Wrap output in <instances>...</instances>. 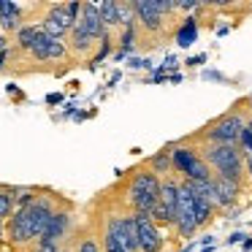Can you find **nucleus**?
I'll return each instance as SVG.
<instances>
[{"mask_svg": "<svg viewBox=\"0 0 252 252\" xmlns=\"http://www.w3.org/2000/svg\"><path fill=\"white\" fill-rule=\"evenodd\" d=\"M206 163L214 165L217 174L230 182H239L241 171H244V158H241L239 147H233V144H217V147H212L206 152Z\"/></svg>", "mask_w": 252, "mask_h": 252, "instance_id": "1", "label": "nucleus"}, {"mask_svg": "<svg viewBox=\"0 0 252 252\" xmlns=\"http://www.w3.org/2000/svg\"><path fill=\"white\" fill-rule=\"evenodd\" d=\"M158 198H160V182L152 171H141V174L133 176L130 201H133V206H136V212L152 214V209L158 206Z\"/></svg>", "mask_w": 252, "mask_h": 252, "instance_id": "2", "label": "nucleus"}, {"mask_svg": "<svg viewBox=\"0 0 252 252\" xmlns=\"http://www.w3.org/2000/svg\"><path fill=\"white\" fill-rule=\"evenodd\" d=\"M176 228H179V236H192V230L198 228L195 222V195H192L190 185L182 182L176 185Z\"/></svg>", "mask_w": 252, "mask_h": 252, "instance_id": "3", "label": "nucleus"}, {"mask_svg": "<svg viewBox=\"0 0 252 252\" xmlns=\"http://www.w3.org/2000/svg\"><path fill=\"white\" fill-rule=\"evenodd\" d=\"M133 225H136V247L141 252H160L163 247V239H160L158 228H155L152 217L149 214L136 212L133 214Z\"/></svg>", "mask_w": 252, "mask_h": 252, "instance_id": "4", "label": "nucleus"}, {"mask_svg": "<svg viewBox=\"0 0 252 252\" xmlns=\"http://www.w3.org/2000/svg\"><path fill=\"white\" fill-rule=\"evenodd\" d=\"M174 165L176 171H182V174H187V179L190 182H203V179H212V174H209V165L203 163V160H198V155L192 152V149H174Z\"/></svg>", "mask_w": 252, "mask_h": 252, "instance_id": "5", "label": "nucleus"}, {"mask_svg": "<svg viewBox=\"0 0 252 252\" xmlns=\"http://www.w3.org/2000/svg\"><path fill=\"white\" fill-rule=\"evenodd\" d=\"M241 130H244L241 117L239 114H228L220 122H214L212 130H206V136L212 138V141H217V144H233L236 147V141L241 138Z\"/></svg>", "mask_w": 252, "mask_h": 252, "instance_id": "6", "label": "nucleus"}, {"mask_svg": "<svg viewBox=\"0 0 252 252\" xmlns=\"http://www.w3.org/2000/svg\"><path fill=\"white\" fill-rule=\"evenodd\" d=\"M73 30L90 35L93 41L103 38V35H106V28H103V22H100L98 6H93V3H82V11H79L76 22H73Z\"/></svg>", "mask_w": 252, "mask_h": 252, "instance_id": "7", "label": "nucleus"}, {"mask_svg": "<svg viewBox=\"0 0 252 252\" xmlns=\"http://www.w3.org/2000/svg\"><path fill=\"white\" fill-rule=\"evenodd\" d=\"M28 52L35 57V60H44V63H49V60H65V57H68L65 41L52 38V35H46V33H41L38 41H35Z\"/></svg>", "mask_w": 252, "mask_h": 252, "instance_id": "8", "label": "nucleus"}, {"mask_svg": "<svg viewBox=\"0 0 252 252\" xmlns=\"http://www.w3.org/2000/svg\"><path fill=\"white\" fill-rule=\"evenodd\" d=\"M106 233H111L117 241L122 244L125 252H138L136 247V225H133V217H111L109 225H106Z\"/></svg>", "mask_w": 252, "mask_h": 252, "instance_id": "9", "label": "nucleus"}, {"mask_svg": "<svg viewBox=\"0 0 252 252\" xmlns=\"http://www.w3.org/2000/svg\"><path fill=\"white\" fill-rule=\"evenodd\" d=\"M133 14H136V19L144 25V30L158 33V30L163 28V17L158 14L152 0H136V3H133Z\"/></svg>", "mask_w": 252, "mask_h": 252, "instance_id": "10", "label": "nucleus"}, {"mask_svg": "<svg viewBox=\"0 0 252 252\" xmlns=\"http://www.w3.org/2000/svg\"><path fill=\"white\" fill-rule=\"evenodd\" d=\"M68 212H55L49 217V222H46V230H44V236L38 239V247H57V239H60L63 233H65V228H68Z\"/></svg>", "mask_w": 252, "mask_h": 252, "instance_id": "11", "label": "nucleus"}, {"mask_svg": "<svg viewBox=\"0 0 252 252\" xmlns=\"http://www.w3.org/2000/svg\"><path fill=\"white\" fill-rule=\"evenodd\" d=\"M8 236H11L14 244H28V241H33V236H30V225H28V212L22 209H17L14 212V217L8 220Z\"/></svg>", "mask_w": 252, "mask_h": 252, "instance_id": "12", "label": "nucleus"}, {"mask_svg": "<svg viewBox=\"0 0 252 252\" xmlns=\"http://www.w3.org/2000/svg\"><path fill=\"white\" fill-rule=\"evenodd\" d=\"M212 190H214V203L230 206V203H236V198H239V182L217 176V179H212Z\"/></svg>", "mask_w": 252, "mask_h": 252, "instance_id": "13", "label": "nucleus"}, {"mask_svg": "<svg viewBox=\"0 0 252 252\" xmlns=\"http://www.w3.org/2000/svg\"><path fill=\"white\" fill-rule=\"evenodd\" d=\"M158 206L165 212V222H176V182L174 179H165V185H160Z\"/></svg>", "mask_w": 252, "mask_h": 252, "instance_id": "14", "label": "nucleus"}, {"mask_svg": "<svg viewBox=\"0 0 252 252\" xmlns=\"http://www.w3.org/2000/svg\"><path fill=\"white\" fill-rule=\"evenodd\" d=\"M68 35H71V44H68V49H71L76 57H84V55H90V52H93L95 41L90 38V35L79 33V30H71Z\"/></svg>", "mask_w": 252, "mask_h": 252, "instance_id": "15", "label": "nucleus"}, {"mask_svg": "<svg viewBox=\"0 0 252 252\" xmlns=\"http://www.w3.org/2000/svg\"><path fill=\"white\" fill-rule=\"evenodd\" d=\"M41 33H44L41 25H22V28L17 30V46H19V49H30V46L38 41Z\"/></svg>", "mask_w": 252, "mask_h": 252, "instance_id": "16", "label": "nucleus"}, {"mask_svg": "<svg viewBox=\"0 0 252 252\" xmlns=\"http://www.w3.org/2000/svg\"><path fill=\"white\" fill-rule=\"evenodd\" d=\"M98 14H100V22H103L106 33H109V28H120V17H117V3L114 0H103L98 6Z\"/></svg>", "mask_w": 252, "mask_h": 252, "instance_id": "17", "label": "nucleus"}, {"mask_svg": "<svg viewBox=\"0 0 252 252\" xmlns=\"http://www.w3.org/2000/svg\"><path fill=\"white\" fill-rule=\"evenodd\" d=\"M195 38H198V25H195V19H185V25L176 30V44L187 49L190 44H195Z\"/></svg>", "mask_w": 252, "mask_h": 252, "instance_id": "18", "label": "nucleus"}, {"mask_svg": "<svg viewBox=\"0 0 252 252\" xmlns=\"http://www.w3.org/2000/svg\"><path fill=\"white\" fill-rule=\"evenodd\" d=\"M149 165H152V168L158 171V174H165V171L171 168V155H168V152H165V149H163V152H160V155H155V158L149 160Z\"/></svg>", "mask_w": 252, "mask_h": 252, "instance_id": "19", "label": "nucleus"}, {"mask_svg": "<svg viewBox=\"0 0 252 252\" xmlns=\"http://www.w3.org/2000/svg\"><path fill=\"white\" fill-rule=\"evenodd\" d=\"M14 203H11V195H8V187L0 185V220H6L11 214Z\"/></svg>", "mask_w": 252, "mask_h": 252, "instance_id": "20", "label": "nucleus"}, {"mask_svg": "<svg viewBox=\"0 0 252 252\" xmlns=\"http://www.w3.org/2000/svg\"><path fill=\"white\" fill-rule=\"evenodd\" d=\"M179 8H185V11H190V8H195V3H192V0H185V3H179Z\"/></svg>", "mask_w": 252, "mask_h": 252, "instance_id": "21", "label": "nucleus"}, {"mask_svg": "<svg viewBox=\"0 0 252 252\" xmlns=\"http://www.w3.org/2000/svg\"><path fill=\"white\" fill-rule=\"evenodd\" d=\"M203 60H206V57L198 55V57H192V60H187V65H198V63H203Z\"/></svg>", "mask_w": 252, "mask_h": 252, "instance_id": "22", "label": "nucleus"}, {"mask_svg": "<svg viewBox=\"0 0 252 252\" xmlns=\"http://www.w3.org/2000/svg\"><path fill=\"white\" fill-rule=\"evenodd\" d=\"M46 100H49V103H60V100H63V95H49Z\"/></svg>", "mask_w": 252, "mask_h": 252, "instance_id": "23", "label": "nucleus"}, {"mask_svg": "<svg viewBox=\"0 0 252 252\" xmlns=\"http://www.w3.org/2000/svg\"><path fill=\"white\" fill-rule=\"evenodd\" d=\"M241 239H244V236H241V233H233V236H230L228 241H230V244H236V241H241Z\"/></svg>", "mask_w": 252, "mask_h": 252, "instance_id": "24", "label": "nucleus"}, {"mask_svg": "<svg viewBox=\"0 0 252 252\" xmlns=\"http://www.w3.org/2000/svg\"><path fill=\"white\" fill-rule=\"evenodd\" d=\"M35 252H57V247H38Z\"/></svg>", "mask_w": 252, "mask_h": 252, "instance_id": "25", "label": "nucleus"}, {"mask_svg": "<svg viewBox=\"0 0 252 252\" xmlns=\"http://www.w3.org/2000/svg\"><path fill=\"white\" fill-rule=\"evenodd\" d=\"M247 171H250V176H252V155H247Z\"/></svg>", "mask_w": 252, "mask_h": 252, "instance_id": "26", "label": "nucleus"}, {"mask_svg": "<svg viewBox=\"0 0 252 252\" xmlns=\"http://www.w3.org/2000/svg\"><path fill=\"white\" fill-rule=\"evenodd\" d=\"M6 52V38H0V55Z\"/></svg>", "mask_w": 252, "mask_h": 252, "instance_id": "27", "label": "nucleus"}, {"mask_svg": "<svg viewBox=\"0 0 252 252\" xmlns=\"http://www.w3.org/2000/svg\"><path fill=\"white\" fill-rule=\"evenodd\" d=\"M8 57V52H3V55H0V68H3V60H6Z\"/></svg>", "mask_w": 252, "mask_h": 252, "instance_id": "28", "label": "nucleus"}, {"mask_svg": "<svg viewBox=\"0 0 252 252\" xmlns=\"http://www.w3.org/2000/svg\"><path fill=\"white\" fill-rule=\"evenodd\" d=\"M244 130H247V133H250V136H252V122H250V125H247V127H244Z\"/></svg>", "mask_w": 252, "mask_h": 252, "instance_id": "29", "label": "nucleus"}]
</instances>
